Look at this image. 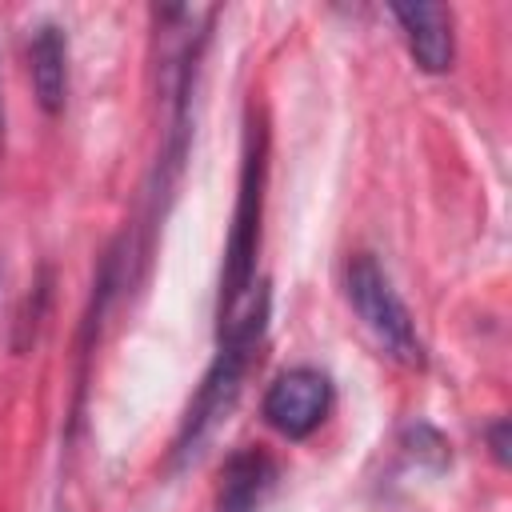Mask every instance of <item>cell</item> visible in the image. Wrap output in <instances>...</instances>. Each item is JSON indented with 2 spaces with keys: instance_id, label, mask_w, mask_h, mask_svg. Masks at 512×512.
Masks as SVG:
<instances>
[{
  "instance_id": "ba28073f",
  "label": "cell",
  "mask_w": 512,
  "mask_h": 512,
  "mask_svg": "<svg viewBox=\"0 0 512 512\" xmlns=\"http://www.w3.org/2000/svg\"><path fill=\"white\" fill-rule=\"evenodd\" d=\"M400 444H404V452H408L416 464H424V468H432V472L448 468V460H452L448 440H444V436H440L432 424H424V420L408 424V428L400 432Z\"/></svg>"
},
{
  "instance_id": "3957f363",
  "label": "cell",
  "mask_w": 512,
  "mask_h": 512,
  "mask_svg": "<svg viewBox=\"0 0 512 512\" xmlns=\"http://www.w3.org/2000/svg\"><path fill=\"white\" fill-rule=\"evenodd\" d=\"M344 292H348V304L356 308V316L364 320V328L380 340V348L392 360H400L408 368H420L424 364V344H420L416 320H412L408 304L400 300V292L392 288L388 272L376 264V256L356 252L348 260Z\"/></svg>"
},
{
  "instance_id": "9c48e42d",
  "label": "cell",
  "mask_w": 512,
  "mask_h": 512,
  "mask_svg": "<svg viewBox=\"0 0 512 512\" xmlns=\"http://www.w3.org/2000/svg\"><path fill=\"white\" fill-rule=\"evenodd\" d=\"M488 444H492V456H496V464H508L512 460V424L508 420H496V424H488Z\"/></svg>"
},
{
  "instance_id": "8fae6325",
  "label": "cell",
  "mask_w": 512,
  "mask_h": 512,
  "mask_svg": "<svg viewBox=\"0 0 512 512\" xmlns=\"http://www.w3.org/2000/svg\"><path fill=\"white\" fill-rule=\"evenodd\" d=\"M60 512H68V508H60Z\"/></svg>"
},
{
  "instance_id": "5b68a950",
  "label": "cell",
  "mask_w": 512,
  "mask_h": 512,
  "mask_svg": "<svg viewBox=\"0 0 512 512\" xmlns=\"http://www.w3.org/2000/svg\"><path fill=\"white\" fill-rule=\"evenodd\" d=\"M392 16L408 40L412 60L424 72H448L456 60V32H452V8L448 4H392Z\"/></svg>"
},
{
  "instance_id": "30bf717a",
  "label": "cell",
  "mask_w": 512,
  "mask_h": 512,
  "mask_svg": "<svg viewBox=\"0 0 512 512\" xmlns=\"http://www.w3.org/2000/svg\"><path fill=\"white\" fill-rule=\"evenodd\" d=\"M0 140H4V100H0Z\"/></svg>"
},
{
  "instance_id": "277c9868",
  "label": "cell",
  "mask_w": 512,
  "mask_h": 512,
  "mask_svg": "<svg viewBox=\"0 0 512 512\" xmlns=\"http://www.w3.org/2000/svg\"><path fill=\"white\" fill-rule=\"evenodd\" d=\"M332 400H336L332 380H328L320 368L300 364V368L280 372V376L268 384L260 412H264V420H268L284 440H308V436L328 420Z\"/></svg>"
},
{
  "instance_id": "6da1fadb",
  "label": "cell",
  "mask_w": 512,
  "mask_h": 512,
  "mask_svg": "<svg viewBox=\"0 0 512 512\" xmlns=\"http://www.w3.org/2000/svg\"><path fill=\"white\" fill-rule=\"evenodd\" d=\"M264 328H268V284H252V292L220 320V352L208 364L204 380L196 384V392L184 408L176 444H172L176 464L196 456L200 444L212 436V428L232 412V404L244 388V376L252 368V356L264 340Z\"/></svg>"
},
{
  "instance_id": "52a82bcc",
  "label": "cell",
  "mask_w": 512,
  "mask_h": 512,
  "mask_svg": "<svg viewBox=\"0 0 512 512\" xmlns=\"http://www.w3.org/2000/svg\"><path fill=\"white\" fill-rule=\"evenodd\" d=\"M28 68L32 92L48 116H60L68 100V36L56 24H40L28 40Z\"/></svg>"
},
{
  "instance_id": "7a4b0ae2",
  "label": "cell",
  "mask_w": 512,
  "mask_h": 512,
  "mask_svg": "<svg viewBox=\"0 0 512 512\" xmlns=\"http://www.w3.org/2000/svg\"><path fill=\"white\" fill-rule=\"evenodd\" d=\"M264 184H268V128H264V116L256 108H248L244 152H240V184H236V208H232V232H228V244H224V272H220V320L256 284Z\"/></svg>"
},
{
  "instance_id": "8992f818",
  "label": "cell",
  "mask_w": 512,
  "mask_h": 512,
  "mask_svg": "<svg viewBox=\"0 0 512 512\" xmlns=\"http://www.w3.org/2000/svg\"><path fill=\"white\" fill-rule=\"evenodd\" d=\"M276 460L264 448H240L224 460L216 484V512H260L276 488Z\"/></svg>"
}]
</instances>
